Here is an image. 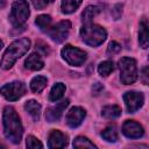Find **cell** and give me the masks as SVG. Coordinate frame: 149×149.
Listing matches in <instances>:
<instances>
[{
  "mask_svg": "<svg viewBox=\"0 0 149 149\" xmlns=\"http://www.w3.org/2000/svg\"><path fill=\"white\" fill-rule=\"evenodd\" d=\"M70 28H71V22L68 21V20H64V21L58 22V23L55 24V26H51L50 29H49L47 33L49 34V36L51 37V40H52L54 42L61 43V42H63L65 38H68Z\"/></svg>",
  "mask_w": 149,
  "mask_h": 149,
  "instance_id": "obj_8",
  "label": "cell"
},
{
  "mask_svg": "<svg viewBox=\"0 0 149 149\" xmlns=\"http://www.w3.org/2000/svg\"><path fill=\"white\" fill-rule=\"evenodd\" d=\"M6 6V0H0V8H3Z\"/></svg>",
  "mask_w": 149,
  "mask_h": 149,
  "instance_id": "obj_31",
  "label": "cell"
},
{
  "mask_svg": "<svg viewBox=\"0 0 149 149\" xmlns=\"http://www.w3.org/2000/svg\"><path fill=\"white\" fill-rule=\"evenodd\" d=\"M29 48H30L29 38L22 37L20 40L14 41L6 49V51H5V54H3L2 58H1V62H0V66L3 70L10 69L14 65V63L29 50Z\"/></svg>",
  "mask_w": 149,
  "mask_h": 149,
  "instance_id": "obj_2",
  "label": "cell"
},
{
  "mask_svg": "<svg viewBox=\"0 0 149 149\" xmlns=\"http://www.w3.org/2000/svg\"><path fill=\"white\" fill-rule=\"evenodd\" d=\"M118 65H119L120 79L122 84L129 85L137 79V66H136V61L134 58L122 57L119 61Z\"/></svg>",
  "mask_w": 149,
  "mask_h": 149,
  "instance_id": "obj_4",
  "label": "cell"
},
{
  "mask_svg": "<svg viewBox=\"0 0 149 149\" xmlns=\"http://www.w3.org/2000/svg\"><path fill=\"white\" fill-rule=\"evenodd\" d=\"M102 90H104V86H102L100 83H95V84L93 85V87H92V92H93L94 94H99V92L102 91Z\"/></svg>",
  "mask_w": 149,
  "mask_h": 149,
  "instance_id": "obj_30",
  "label": "cell"
},
{
  "mask_svg": "<svg viewBox=\"0 0 149 149\" xmlns=\"http://www.w3.org/2000/svg\"><path fill=\"white\" fill-rule=\"evenodd\" d=\"M148 66H146V68H143V70H142V74H141V78H142V81H143V84L144 85H147L148 84V81H149V79H148Z\"/></svg>",
  "mask_w": 149,
  "mask_h": 149,
  "instance_id": "obj_29",
  "label": "cell"
},
{
  "mask_svg": "<svg viewBox=\"0 0 149 149\" xmlns=\"http://www.w3.org/2000/svg\"><path fill=\"white\" fill-rule=\"evenodd\" d=\"M101 115L106 119H116L121 115V108L116 105H108L101 109Z\"/></svg>",
  "mask_w": 149,
  "mask_h": 149,
  "instance_id": "obj_17",
  "label": "cell"
},
{
  "mask_svg": "<svg viewBox=\"0 0 149 149\" xmlns=\"http://www.w3.org/2000/svg\"><path fill=\"white\" fill-rule=\"evenodd\" d=\"M47 83H48V80H47L45 77H43V76H36L30 81V88H31L33 92L40 93L47 86Z\"/></svg>",
  "mask_w": 149,
  "mask_h": 149,
  "instance_id": "obj_19",
  "label": "cell"
},
{
  "mask_svg": "<svg viewBox=\"0 0 149 149\" xmlns=\"http://www.w3.org/2000/svg\"><path fill=\"white\" fill-rule=\"evenodd\" d=\"M73 147L74 148H97L94 143H92L87 137H84V136H77L73 141Z\"/></svg>",
  "mask_w": 149,
  "mask_h": 149,
  "instance_id": "obj_25",
  "label": "cell"
},
{
  "mask_svg": "<svg viewBox=\"0 0 149 149\" xmlns=\"http://www.w3.org/2000/svg\"><path fill=\"white\" fill-rule=\"evenodd\" d=\"M123 100H125V105L126 108L129 113H134L136 112L144 102V95L141 92H135V91H129L126 92L123 95Z\"/></svg>",
  "mask_w": 149,
  "mask_h": 149,
  "instance_id": "obj_9",
  "label": "cell"
},
{
  "mask_svg": "<svg viewBox=\"0 0 149 149\" xmlns=\"http://www.w3.org/2000/svg\"><path fill=\"white\" fill-rule=\"evenodd\" d=\"M148 20L146 17L142 19L140 22V33H139V43L143 49L148 48L149 38H148Z\"/></svg>",
  "mask_w": 149,
  "mask_h": 149,
  "instance_id": "obj_15",
  "label": "cell"
},
{
  "mask_svg": "<svg viewBox=\"0 0 149 149\" xmlns=\"http://www.w3.org/2000/svg\"><path fill=\"white\" fill-rule=\"evenodd\" d=\"M30 15L29 5L26 0H16L12 5L9 21L14 27H21Z\"/></svg>",
  "mask_w": 149,
  "mask_h": 149,
  "instance_id": "obj_5",
  "label": "cell"
},
{
  "mask_svg": "<svg viewBox=\"0 0 149 149\" xmlns=\"http://www.w3.org/2000/svg\"><path fill=\"white\" fill-rule=\"evenodd\" d=\"M80 37L86 44L91 47H98L106 40L107 33L101 26L90 22L85 23L80 28Z\"/></svg>",
  "mask_w": 149,
  "mask_h": 149,
  "instance_id": "obj_3",
  "label": "cell"
},
{
  "mask_svg": "<svg viewBox=\"0 0 149 149\" xmlns=\"http://www.w3.org/2000/svg\"><path fill=\"white\" fill-rule=\"evenodd\" d=\"M101 137L107 142H115L118 140V130L114 126H109L101 132Z\"/></svg>",
  "mask_w": 149,
  "mask_h": 149,
  "instance_id": "obj_23",
  "label": "cell"
},
{
  "mask_svg": "<svg viewBox=\"0 0 149 149\" xmlns=\"http://www.w3.org/2000/svg\"><path fill=\"white\" fill-rule=\"evenodd\" d=\"M43 65H44V62H43L41 55L37 54V52L30 54V55L26 58V61H24V66H26L27 69L31 70V71L41 70V69L43 68Z\"/></svg>",
  "mask_w": 149,
  "mask_h": 149,
  "instance_id": "obj_14",
  "label": "cell"
},
{
  "mask_svg": "<svg viewBox=\"0 0 149 149\" xmlns=\"http://www.w3.org/2000/svg\"><path fill=\"white\" fill-rule=\"evenodd\" d=\"M113 70H114V64L111 61H104L98 66V72L102 77H107Z\"/></svg>",
  "mask_w": 149,
  "mask_h": 149,
  "instance_id": "obj_24",
  "label": "cell"
},
{
  "mask_svg": "<svg viewBox=\"0 0 149 149\" xmlns=\"http://www.w3.org/2000/svg\"><path fill=\"white\" fill-rule=\"evenodd\" d=\"M65 92V85L62 83H57L52 86L50 93H49V100L50 101H58Z\"/></svg>",
  "mask_w": 149,
  "mask_h": 149,
  "instance_id": "obj_20",
  "label": "cell"
},
{
  "mask_svg": "<svg viewBox=\"0 0 149 149\" xmlns=\"http://www.w3.org/2000/svg\"><path fill=\"white\" fill-rule=\"evenodd\" d=\"M69 99H65L51 107H49L45 112V120L48 122H55V121H58L64 112V109L69 106Z\"/></svg>",
  "mask_w": 149,
  "mask_h": 149,
  "instance_id": "obj_12",
  "label": "cell"
},
{
  "mask_svg": "<svg viewBox=\"0 0 149 149\" xmlns=\"http://www.w3.org/2000/svg\"><path fill=\"white\" fill-rule=\"evenodd\" d=\"M24 109L31 115V118L37 121L41 115V105L35 100H28L24 104Z\"/></svg>",
  "mask_w": 149,
  "mask_h": 149,
  "instance_id": "obj_16",
  "label": "cell"
},
{
  "mask_svg": "<svg viewBox=\"0 0 149 149\" xmlns=\"http://www.w3.org/2000/svg\"><path fill=\"white\" fill-rule=\"evenodd\" d=\"M31 2L36 9H43L48 5V0H31Z\"/></svg>",
  "mask_w": 149,
  "mask_h": 149,
  "instance_id": "obj_28",
  "label": "cell"
},
{
  "mask_svg": "<svg viewBox=\"0 0 149 149\" xmlns=\"http://www.w3.org/2000/svg\"><path fill=\"white\" fill-rule=\"evenodd\" d=\"M62 56L70 65L73 66H80L86 61V52L72 45H65L62 49Z\"/></svg>",
  "mask_w": 149,
  "mask_h": 149,
  "instance_id": "obj_6",
  "label": "cell"
},
{
  "mask_svg": "<svg viewBox=\"0 0 149 149\" xmlns=\"http://www.w3.org/2000/svg\"><path fill=\"white\" fill-rule=\"evenodd\" d=\"M36 26L42 30V31H48L51 27V16L50 15H47V14H42V15H38L36 17V21H35Z\"/></svg>",
  "mask_w": 149,
  "mask_h": 149,
  "instance_id": "obj_21",
  "label": "cell"
},
{
  "mask_svg": "<svg viewBox=\"0 0 149 149\" xmlns=\"http://www.w3.org/2000/svg\"><path fill=\"white\" fill-rule=\"evenodd\" d=\"M68 144V136L61 130L54 129L49 134L48 147L49 148H64Z\"/></svg>",
  "mask_w": 149,
  "mask_h": 149,
  "instance_id": "obj_13",
  "label": "cell"
},
{
  "mask_svg": "<svg viewBox=\"0 0 149 149\" xmlns=\"http://www.w3.org/2000/svg\"><path fill=\"white\" fill-rule=\"evenodd\" d=\"M85 116H86V111L79 106H74L68 112V114L65 116V121L69 127L76 128L79 125H81Z\"/></svg>",
  "mask_w": 149,
  "mask_h": 149,
  "instance_id": "obj_10",
  "label": "cell"
},
{
  "mask_svg": "<svg viewBox=\"0 0 149 149\" xmlns=\"http://www.w3.org/2000/svg\"><path fill=\"white\" fill-rule=\"evenodd\" d=\"M2 47H3V43H2V41L0 40V50H1V48H2Z\"/></svg>",
  "mask_w": 149,
  "mask_h": 149,
  "instance_id": "obj_32",
  "label": "cell"
},
{
  "mask_svg": "<svg viewBox=\"0 0 149 149\" xmlns=\"http://www.w3.org/2000/svg\"><path fill=\"white\" fill-rule=\"evenodd\" d=\"M26 146H27V148H30V149L43 148V144L38 141V139H36V137H35V136H33V135H29V136L27 137Z\"/></svg>",
  "mask_w": 149,
  "mask_h": 149,
  "instance_id": "obj_26",
  "label": "cell"
},
{
  "mask_svg": "<svg viewBox=\"0 0 149 149\" xmlns=\"http://www.w3.org/2000/svg\"><path fill=\"white\" fill-rule=\"evenodd\" d=\"M99 12H100V8L99 7H97V6H87L84 9L83 14H81L83 21L85 23H90L92 21V19L99 14Z\"/></svg>",
  "mask_w": 149,
  "mask_h": 149,
  "instance_id": "obj_22",
  "label": "cell"
},
{
  "mask_svg": "<svg viewBox=\"0 0 149 149\" xmlns=\"http://www.w3.org/2000/svg\"><path fill=\"white\" fill-rule=\"evenodd\" d=\"M80 3H81V0H62V3H61L62 13L71 14L74 10H77V8L80 6Z\"/></svg>",
  "mask_w": 149,
  "mask_h": 149,
  "instance_id": "obj_18",
  "label": "cell"
},
{
  "mask_svg": "<svg viewBox=\"0 0 149 149\" xmlns=\"http://www.w3.org/2000/svg\"><path fill=\"white\" fill-rule=\"evenodd\" d=\"M48 1H50V2H52V1H55V0H48Z\"/></svg>",
  "mask_w": 149,
  "mask_h": 149,
  "instance_id": "obj_33",
  "label": "cell"
},
{
  "mask_svg": "<svg viewBox=\"0 0 149 149\" xmlns=\"http://www.w3.org/2000/svg\"><path fill=\"white\" fill-rule=\"evenodd\" d=\"M120 51H121V45L118 42H115V41L109 42V44L107 47V54L108 55H116Z\"/></svg>",
  "mask_w": 149,
  "mask_h": 149,
  "instance_id": "obj_27",
  "label": "cell"
},
{
  "mask_svg": "<svg viewBox=\"0 0 149 149\" xmlns=\"http://www.w3.org/2000/svg\"><path fill=\"white\" fill-rule=\"evenodd\" d=\"M3 134L13 143H20L23 134V127L20 121V116L12 106H6L2 115Z\"/></svg>",
  "mask_w": 149,
  "mask_h": 149,
  "instance_id": "obj_1",
  "label": "cell"
},
{
  "mask_svg": "<svg viewBox=\"0 0 149 149\" xmlns=\"http://www.w3.org/2000/svg\"><path fill=\"white\" fill-rule=\"evenodd\" d=\"M0 93L9 101H15L20 99L26 93V85L22 81H12L3 85L0 88Z\"/></svg>",
  "mask_w": 149,
  "mask_h": 149,
  "instance_id": "obj_7",
  "label": "cell"
},
{
  "mask_svg": "<svg viewBox=\"0 0 149 149\" xmlns=\"http://www.w3.org/2000/svg\"><path fill=\"white\" fill-rule=\"evenodd\" d=\"M122 133L125 136L129 139H140L143 136L144 130H143V127L136 121L127 120L122 125Z\"/></svg>",
  "mask_w": 149,
  "mask_h": 149,
  "instance_id": "obj_11",
  "label": "cell"
}]
</instances>
